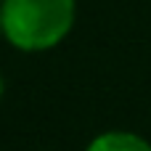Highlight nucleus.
I'll use <instances>...</instances> for the list:
<instances>
[{
    "label": "nucleus",
    "mask_w": 151,
    "mask_h": 151,
    "mask_svg": "<svg viewBox=\"0 0 151 151\" xmlns=\"http://www.w3.org/2000/svg\"><path fill=\"white\" fill-rule=\"evenodd\" d=\"M3 32L21 50L58 45L74 21V0H3Z\"/></svg>",
    "instance_id": "obj_1"
},
{
    "label": "nucleus",
    "mask_w": 151,
    "mask_h": 151,
    "mask_svg": "<svg viewBox=\"0 0 151 151\" xmlns=\"http://www.w3.org/2000/svg\"><path fill=\"white\" fill-rule=\"evenodd\" d=\"M88 151H151V146L133 133H106L98 135Z\"/></svg>",
    "instance_id": "obj_2"
},
{
    "label": "nucleus",
    "mask_w": 151,
    "mask_h": 151,
    "mask_svg": "<svg viewBox=\"0 0 151 151\" xmlns=\"http://www.w3.org/2000/svg\"><path fill=\"white\" fill-rule=\"evenodd\" d=\"M0 29H3V16H0Z\"/></svg>",
    "instance_id": "obj_3"
},
{
    "label": "nucleus",
    "mask_w": 151,
    "mask_h": 151,
    "mask_svg": "<svg viewBox=\"0 0 151 151\" xmlns=\"http://www.w3.org/2000/svg\"><path fill=\"white\" fill-rule=\"evenodd\" d=\"M0 93H3V82H0Z\"/></svg>",
    "instance_id": "obj_4"
}]
</instances>
